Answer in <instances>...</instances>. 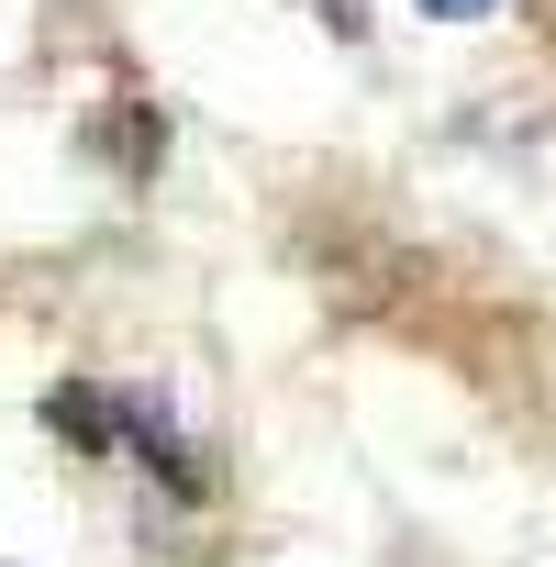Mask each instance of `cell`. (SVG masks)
Instances as JSON below:
<instances>
[{
    "label": "cell",
    "instance_id": "1",
    "mask_svg": "<svg viewBox=\"0 0 556 567\" xmlns=\"http://www.w3.org/2000/svg\"><path fill=\"white\" fill-rule=\"evenodd\" d=\"M45 423H56L68 445H112V401H101V390H45Z\"/></svg>",
    "mask_w": 556,
    "mask_h": 567
},
{
    "label": "cell",
    "instance_id": "2",
    "mask_svg": "<svg viewBox=\"0 0 556 567\" xmlns=\"http://www.w3.org/2000/svg\"><path fill=\"white\" fill-rule=\"evenodd\" d=\"M434 23H478V12H501V0H423Z\"/></svg>",
    "mask_w": 556,
    "mask_h": 567
}]
</instances>
